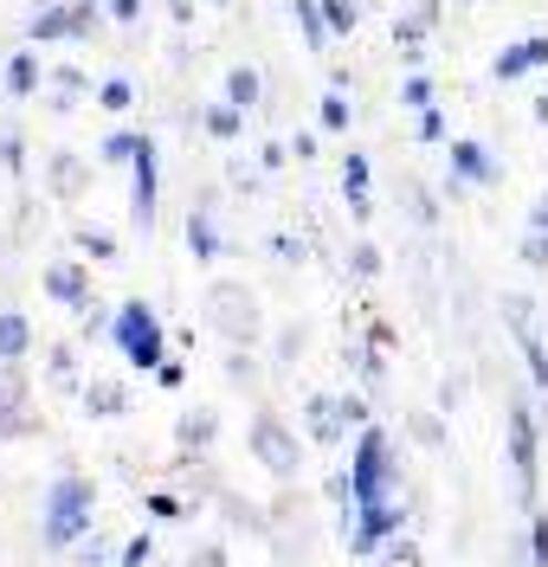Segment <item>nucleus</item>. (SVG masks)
Here are the masks:
<instances>
[{"instance_id": "f257e3e1", "label": "nucleus", "mask_w": 548, "mask_h": 567, "mask_svg": "<svg viewBox=\"0 0 548 567\" xmlns=\"http://www.w3.org/2000/svg\"><path fill=\"white\" fill-rule=\"evenodd\" d=\"M91 516H97V484L77 477V471H65V477L45 491V509H39V548L65 555L72 542L91 535Z\"/></svg>"}, {"instance_id": "f03ea898", "label": "nucleus", "mask_w": 548, "mask_h": 567, "mask_svg": "<svg viewBox=\"0 0 548 567\" xmlns=\"http://www.w3.org/2000/svg\"><path fill=\"white\" fill-rule=\"evenodd\" d=\"M110 342H116V354L136 368V374H155L162 361H168V329H162V317H155V303H143V297H123L116 303V317H110Z\"/></svg>"}, {"instance_id": "7ed1b4c3", "label": "nucleus", "mask_w": 548, "mask_h": 567, "mask_svg": "<svg viewBox=\"0 0 548 567\" xmlns=\"http://www.w3.org/2000/svg\"><path fill=\"white\" fill-rule=\"evenodd\" d=\"M401 491V458H394V439L381 425H362L355 432V452H349V503H387Z\"/></svg>"}, {"instance_id": "20e7f679", "label": "nucleus", "mask_w": 548, "mask_h": 567, "mask_svg": "<svg viewBox=\"0 0 548 567\" xmlns=\"http://www.w3.org/2000/svg\"><path fill=\"white\" fill-rule=\"evenodd\" d=\"M510 471H516V503L523 509H542V420H536V406L523 400V393H510Z\"/></svg>"}, {"instance_id": "39448f33", "label": "nucleus", "mask_w": 548, "mask_h": 567, "mask_svg": "<svg viewBox=\"0 0 548 567\" xmlns=\"http://www.w3.org/2000/svg\"><path fill=\"white\" fill-rule=\"evenodd\" d=\"M200 310H207V329H214V336L226 342V349H252L258 336H265L258 297L246 290V284H207Z\"/></svg>"}, {"instance_id": "423d86ee", "label": "nucleus", "mask_w": 548, "mask_h": 567, "mask_svg": "<svg viewBox=\"0 0 548 567\" xmlns=\"http://www.w3.org/2000/svg\"><path fill=\"white\" fill-rule=\"evenodd\" d=\"M246 452H252V458L265 464L271 477H278V484H291V477H297V464H303V445H297V432H291L285 420H278L271 406H258V413H252Z\"/></svg>"}, {"instance_id": "0eeeda50", "label": "nucleus", "mask_w": 548, "mask_h": 567, "mask_svg": "<svg viewBox=\"0 0 548 567\" xmlns=\"http://www.w3.org/2000/svg\"><path fill=\"white\" fill-rule=\"evenodd\" d=\"M401 535V503L387 496V503H349V516H342V542H349V555H374L381 542H394Z\"/></svg>"}, {"instance_id": "6e6552de", "label": "nucleus", "mask_w": 548, "mask_h": 567, "mask_svg": "<svg viewBox=\"0 0 548 567\" xmlns=\"http://www.w3.org/2000/svg\"><path fill=\"white\" fill-rule=\"evenodd\" d=\"M155 200H162V162H155V142H143V155L130 162V226L155 233Z\"/></svg>"}, {"instance_id": "1a4fd4ad", "label": "nucleus", "mask_w": 548, "mask_h": 567, "mask_svg": "<svg viewBox=\"0 0 548 567\" xmlns=\"http://www.w3.org/2000/svg\"><path fill=\"white\" fill-rule=\"evenodd\" d=\"M97 27V0H72V7H39L27 39L33 45H52V39H84Z\"/></svg>"}, {"instance_id": "9d476101", "label": "nucleus", "mask_w": 548, "mask_h": 567, "mask_svg": "<svg viewBox=\"0 0 548 567\" xmlns=\"http://www.w3.org/2000/svg\"><path fill=\"white\" fill-rule=\"evenodd\" d=\"M452 175L465 181V187H497V181H504V162H497L477 136H452Z\"/></svg>"}, {"instance_id": "9b49d317", "label": "nucleus", "mask_w": 548, "mask_h": 567, "mask_svg": "<svg viewBox=\"0 0 548 567\" xmlns=\"http://www.w3.org/2000/svg\"><path fill=\"white\" fill-rule=\"evenodd\" d=\"M84 187H91V162H84L77 148H52V155H45V194H52V200H77Z\"/></svg>"}, {"instance_id": "f8f14e48", "label": "nucleus", "mask_w": 548, "mask_h": 567, "mask_svg": "<svg viewBox=\"0 0 548 567\" xmlns=\"http://www.w3.org/2000/svg\"><path fill=\"white\" fill-rule=\"evenodd\" d=\"M542 65H548V33H529V39H516V45L497 52L490 78H497V84H516V78H529V71H542Z\"/></svg>"}, {"instance_id": "ddd939ff", "label": "nucleus", "mask_w": 548, "mask_h": 567, "mask_svg": "<svg viewBox=\"0 0 548 567\" xmlns=\"http://www.w3.org/2000/svg\"><path fill=\"white\" fill-rule=\"evenodd\" d=\"M45 297L65 303V310H91V303H97V297H91V271H84L77 258H65V265L45 271Z\"/></svg>"}, {"instance_id": "4468645a", "label": "nucleus", "mask_w": 548, "mask_h": 567, "mask_svg": "<svg viewBox=\"0 0 548 567\" xmlns=\"http://www.w3.org/2000/svg\"><path fill=\"white\" fill-rule=\"evenodd\" d=\"M342 200H349V213H355V226H368V219H374V200H368V155L362 148H349V155H342Z\"/></svg>"}, {"instance_id": "2eb2a0df", "label": "nucleus", "mask_w": 548, "mask_h": 567, "mask_svg": "<svg viewBox=\"0 0 548 567\" xmlns=\"http://www.w3.org/2000/svg\"><path fill=\"white\" fill-rule=\"evenodd\" d=\"M303 413H310V439H317V445H342V439H349V425H342V400H335V393H310Z\"/></svg>"}, {"instance_id": "dca6fc26", "label": "nucleus", "mask_w": 548, "mask_h": 567, "mask_svg": "<svg viewBox=\"0 0 548 567\" xmlns=\"http://www.w3.org/2000/svg\"><path fill=\"white\" fill-rule=\"evenodd\" d=\"M187 251H194V258H200V265H214L219 251H226V239H219V226H214V213H207V200H200V207H187Z\"/></svg>"}, {"instance_id": "f3484780", "label": "nucleus", "mask_w": 548, "mask_h": 567, "mask_svg": "<svg viewBox=\"0 0 548 567\" xmlns=\"http://www.w3.org/2000/svg\"><path fill=\"white\" fill-rule=\"evenodd\" d=\"M175 439H182V452H187V458H200V452H207V445L219 439V413H214V406H194V413H182Z\"/></svg>"}, {"instance_id": "a211bd4d", "label": "nucleus", "mask_w": 548, "mask_h": 567, "mask_svg": "<svg viewBox=\"0 0 548 567\" xmlns=\"http://www.w3.org/2000/svg\"><path fill=\"white\" fill-rule=\"evenodd\" d=\"M39 84H45V65H39L33 45H20L7 59V97H39Z\"/></svg>"}, {"instance_id": "6ab92c4d", "label": "nucleus", "mask_w": 548, "mask_h": 567, "mask_svg": "<svg viewBox=\"0 0 548 567\" xmlns=\"http://www.w3.org/2000/svg\"><path fill=\"white\" fill-rule=\"evenodd\" d=\"M91 91V78L77 65H59V71H45V110H72L77 97Z\"/></svg>"}, {"instance_id": "aec40b11", "label": "nucleus", "mask_w": 548, "mask_h": 567, "mask_svg": "<svg viewBox=\"0 0 548 567\" xmlns=\"http://www.w3.org/2000/svg\"><path fill=\"white\" fill-rule=\"evenodd\" d=\"M84 413H91V420H123V413H130V388H116V381H84Z\"/></svg>"}, {"instance_id": "412c9836", "label": "nucleus", "mask_w": 548, "mask_h": 567, "mask_svg": "<svg viewBox=\"0 0 548 567\" xmlns=\"http://www.w3.org/2000/svg\"><path fill=\"white\" fill-rule=\"evenodd\" d=\"M226 104H239V110L265 104V71H258V65H232V71H226Z\"/></svg>"}, {"instance_id": "4be33fe9", "label": "nucleus", "mask_w": 548, "mask_h": 567, "mask_svg": "<svg viewBox=\"0 0 548 567\" xmlns=\"http://www.w3.org/2000/svg\"><path fill=\"white\" fill-rule=\"evenodd\" d=\"M516 349H523V368H529V388L548 393V342L536 336V322H523V329H516Z\"/></svg>"}, {"instance_id": "5701e85b", "label": "nucleus", "mask_w": 548, "mask_h": 567, "mask_svg": "<svg viewBox=\"0 0 548 567\" xmlns=\"http://www.w3.org/2000/svg\"><path fill=\"white\" fill-rule=\"evenodd\" d=\"M200 130H207L214 142H239V136H246V110L219 97V104H207V110H200Z\"/></svg>"}, {"instance_id": "b1692460", "label": "nucleus", "mask_w": 548, "mask_h": 567, "mask_svg": "<svg viewBox=\"0 0 548 567\" xmlns=\"http://www.w3.org/2000/svg\"><path fill=\"white\" fill-rule=\"evenodd\" d=\"M143 130H110L104 142H97V162H104V168H130V162H136V155H143Z\"/></svg>"}, {"instance_id": "393cba45", "label": "nucleus", "mask_w": 548, "mask_h": 567, "mask_svg": "<svg viewBox=\"0 0 548 567\" xmlns=\"http://www.w3.org/2000/svg\"><path fill=\"white\" fill-rule=\"evenodd\" d=\"M27 349H33V322L20 310H0V361H27Z\"/></svg>"}, {"instance_id": "a878e982", "label": "nucleus", "mask_w": 548, "mask_h": 567, "mask_svg": "<svg viewBox=\"0 0 548 567\" xmlns=\"http://www.w3.org/2000/svg\"><path fill=\"white\" fill-rule=\"evenodd\" d=\"M406 432H413V439H420L426 452H445V439H452V432H445V413H438V406H420V413H406Z\"/></svg>"}, {"instance_id": "bb28decb", "label": "nucleus", "mask_w": 548, "mask_h": 567, "mask_svg": "<svg viewBox=\"0 0 548 567\" xmlns=\"http://www.w3.org/2000/svg\"><path fill=\"white\" fill-rule=\"evenodd\" d=\"M433 20H438V0H420L413 13H401V27H394V45H426Z\"/></svg>"}, {"instance_id": "cd10ccee", "label": "nucleus", "mask_w": 548, "mask_h": 567, "mask_svg": "<svg viewBox=\"0 0 548 567\" xmlns=\"http://www.w3.org/2000/svg\"><path fill=\"white\" fill-rule=\"evenodd\" d=\"M291 13H297V27H303V45H310V52H323V45H329L323 0H291Z\"/></svg>"}, {"instance_id": "c85d7f7f", "label": "nucleus", "mask_w": 548, "mask_h": 567, "mask_svg": "<svg viewBox=\"0 0 548 567\" xmlns=\"http://www.w3.org/2000/svg\"><path fill=\"white\" fill-rule=\"evenodd\" d=\"M317 123H323L329 136H349V97H342L335 84H329V91H323V104H317Z\"/></svg>"}, {"instance_id": "c756f323", "label": "nucleus", "mask_w": 548, "mask_h": 567, "mask_svg": "<svg viewBox=\"0 0 548 567\" xmlns=\"http://www.w3.org/2000/svg\"><path fill=\"white\" fill-rule=\"evenodd\" d=\"M0 168H7L13 181L27 175V136H20V123H7V130H0Z\"/></svg>"}, {"instance_id": "7c9ffc66", "label": "nucleus", "mask_w": 548, "mask_h": 567, "mask_svg": "<svg viewBox=\"0 0 548 567\" xmlns=\"http://www.w3.org/2000/svg\"><path fill=\"white\" fill-rule=\"evenodd\" d=\"M72 246H77V258H91V265L116 258V239H110V233H97V226H77V233H72Z\"/></svg>"}, {"instance_id": "2f4dec72", "label": "nucleus", "mask_w": 548, "mask_h": 567, "mask_svg": "<svg viewBox=\"0 0 548 567\" xmlns=\"http://www.w3.org/2000/svg\"><path fill=\"white\" fill-rule=\"evenodd\" d=\"M323 20H329V39H349L362 27V7L355 0H323Z\"/></svg>"}, {"instance_id": "473e14b6", "label": "nucleus", "mask_w": 548, "mask_h": 567, "mask_svg": "<svg viewBox=\"0 0 548 567\" xmlns=\"http://www.w3.org/2000/svg\"><path fill=\"white\" fill-rule=\"evenodd\" d=\"M45 374H52V388H84V381H77V354H72V342H59V349L45 354Z\"/></svg>"}, {"instance_id": "72a5a7b5", "label": "nucleus", "mask_w": 548, "mask_h": 567, "mask_svg": "<svg viewBox=\"0 0 548 567\" xmlns=\"http://www.w3.org/2000/svg\"><path fill=\"white\" fill-rule=\"evenodd\" d=\"M401 110H413V116L433 110V78H426V71H406L401 78Z\"/></svg>"}, {"instance_id": "f704fd0d", "label": "nucleus", "mask_w": 548, "mask_h": 567, "mask_svg": "<svg viewBox=\"0 0 548 567\" xmlns=\"http://www.w3.org/2000/svg\"><path fill=\"white\" fill-rule=\"evenodd\" d=\"M401 194H406V207H413V219H420V233H433L438 226V200L420 187V181H401Z\"/></svg>"}, {"instance_id": "c9c22d12", "label": "nucleus", "mask_w": 548, "mask_h": 567, "mask_svg": "<svg viewBox=\"0 0 548 567\" xmlns=\"http://www.w3.org/2000/svg\"><path fill=\"white\" fill-rule=\"evenodd\" d=\"M349 271L362 284H374L381 278V246H374V239H355V246H349Z\"/></svg>"}, {"instance_id": "e433bc0d", "label": "nucleus", "mask_w": 548, "mask_h": 567, "mask_svg": "<svg viewBox=\"0 0 548 567\" xmlns=\"http://www.w3.org/2000/svg\"><path fill=\"white\" fill-rule=\"evenodd\" d=\"M226 381H232V388H258V361H252V349H226Z\"/></svg>"}, {"instance_id": "4c0bfd02", "label": "nucleus", "mask_w": 548, "mask_h": 567, "mask_svg": "<svg viewBox=\"0 0 548 567\" xmlns=\"http://www.w3.org/2000/svg\"><path fill=\"white\" fill-rule=\"evenodd\" d=\"M97 104L104 110H130L136 104V78H104V84H97Z\"/></svg>"}, {"instance_id": "58836bf2", "label": "nucleus", "mask_w": 548, "mask_h": 567, "mask_svg": "<svg viewBox=\"0 0 548 567\" xmlns=\"http://www.w3.org/2000/svg\"><path fill=\"white\" fill-rule=\"evenodd\" d=\"M529 567H548V509H529Z\"/></svg>"}, {"instance_id": "ea45409f", "label": "nucleus", "mask_w": 548, "mask_h": 567, "mask_svg": "<svg viewBox=\"0 0 548 567\" xmlns=\"http://www.w3.org/2000/svg\"><path fill=\"white\" fill-rule=\"evenodd\" d=\"M33 432V400L27 406H0V439H27Z\"/></svg>"}, {"instance_id": "a19ab883", "label": "nucleus", "mask_w": 548, "mask_h": 567, "mask_svg": "<svg viewBox=\"0 0 548 567\" xmlns=\"http://www.w3.org/2000/svg\"><path fill=\"white\" fill-rule=\"evenodd\" d=\"M143 509H148V516H162V523L187 516V503H182V496H168V491H143Z\"/></svg>"}, {"instance_id": "79ce46f5", "label": "nucleus", "mask_w": 548, "mask_h": 567, "mask_svg": "<svg viewBox=\"0 0 548 567\" xmlns=\"http://www.w3.org/2000/svg\"><path fill=\"white\" fill-rule=\"evenodd\" d=\"M116 561H123V567H148V561H155V542H148V535H130V542L116 548Z\"/></svg>"}, {"instance_id": "37998d69", "label": "nucleus", "mask_w": 548, "mask_h": 567, "mask_svg": "<svg viewBox=\"0 0 548 567\" xmlns=\"http://www.w3.org/2000/svg\"><path fill=\"white\" fill-rule=\"evenodd\" d=\"M335 400H342V425H349V432L374 425V420H368V393H335Z\"/></svg>"}, {"instance_id": "c03bdc74", "label": "nucleus", "mask_w": 548, "mask_h": 567, "mask_svg": "<svg viewBox=\"0 0 548 567\" xmlns=\"http://www.w3.org/2000/svg\"><path fill=\"white\" fill-rule=\"evenodd\" d=\"M523 265L529 271H548V233H536V226L523 233Z\"/></svg>"}, {"instance_id": "a18cd8bd", "label": "nucleus", "mask_w": 548, "mask_h": 567, "mask_svg": "<svg viewBox=\"0 0 548 567\" xmlns=\"http://www.w3.org/2000/svg\"><path fill=\"white\" fill-rule=\"evenodd\" d=\"M271 354H278L285 368H291L297 354H303V322H291V329H278V342H271Z\"/></svg>"}, {"instance_id": "49530a36", "label": "nucleus", "mask_w": 548, "mask_h": 567, "mask_svg": "<svg viewBox=\"0 0 548 567\" xmlns=\"http://www.w3.org/2000/svg\"><path fill=\"white\" fill-rule=\"evenodd\" d=\"M465 388H472L465 374H445V381H438V413H452V406L465 400Z\"/></svg>"}, {"instance_id": "de8ad7c7", "label": "nucleus", "mask_w": 548, "mask_h": 567, "mask_svg": "<svg viewBox=\"0 0 548 567\" xmlns=\"http://www.w3.org/2000/svg\"><path fill=\"white\" fill-rule=\"evenodd\" d=\"M413 136H420V142H445V110H420V130H413Z\"/></svg>"}, {"instance_id": "09e8293b", "label": "nucleus", "mask_w": 548, "mask_h": 567, "mask_svg": "<svg viewBox=\"0 0 548 567\" xmlns=\"http://www.w3.org/2000/svg\"><path fill=\"white\" fill-rule=\"evenodd\" d=\"M285 162H291V142H265V148H258V168H265V175H278Z\"/></svg>"}, {"instance_id": "8fccbe9b", "label": "nucleus", "mask_w": 548, "mask_h": 567, "mask_svg": "<svg viewBox=\"0 0 548 567\" xmlns=\"http://www.w3.org/2000/svg\"><path fill=\"white\" fill-rule=\"evenodd\" d=\"M104 7H110V20H116V27H136L148 0H104Z\"/></svg>"}, {"instance_id": "3c124183", "label": "nucleus", "mask_w": 548, "mask_h": 567, "mask_svg": "<svg viewBox=\"0 0 548 567\" xmlns=\"http://www.w3.org/2000/svg\"><path fill=\"white\" fill-rule=\"evenodd\" d=\"M155 388H187V368L175 361V354H168V361L155 368Z\"/></svg>"}, {"instance_id": "603ef678", "label": "nucleus", "mask_w": 548, "mask_h": 567, "mask_svg": "<svg viewBox=\"0 0 548 567\" xmlns=\"http://www.w3.org/2000/svg\"><path fill=\"white\" fill-rule=\"evenodd\" d=\"M77 561H84V567H104L110 561V542H104V535H91V542L77 548Z\"/></svg>"}, {"instance_id": "864d4df0", "label": "nucleus", "mask_w": 548, "mask_h": 567, "mask_svg": "<svg viewBox=\"0 0 548 567\" xmlns=\"http://www.w3.org/2000/svg\"><path fill=\"white\" fill-rule=\"evenodd\" d=\"M271 251H278L285 265H303V246H297L291 233H271Z\"/></svg>"}, {"instance_id": "5fc2aeb1", "label": "nucleus", "mask_w": 548, "mask_h": 567, "mask_svg": "<svg viewBox=\"0 0 548 567\" xmlns=\"http://www.w3.org/2000/svg\"><path fill=\"white\" fill-rule=\"evenodd\" d=\"M187 567H226V548L207 542V548H194V555H187Z\"/></svg>"}, {"instance_id": "6e6d98bb", "label": "nucleus", "mask_w": 548, "mask_h": 567, "mask_svg": "<svg viewBox=\"0 0 548 567\" xmlns=\"http://www.w3.org/2000/svg\"><path fill=\"white\" fill-rule=\"evenodd\" d=\"M368 342H374V349H394L401 336H394V322H374V329H368Z\"/></svg>"}, {"instance_id": "4d7b16f0", "label": "nucleus", "mask_w": 548, "mask_h": 567, "mask_svg": "<svg viewBox=\"0 0 548 567\" xmlns=\"http://www.w3.org/2000/svg\"><path fill=\"white\" fill-rule=\"evenodd\" d=\"M291 155H297V162H317V136H310V130H303V136H291Z\"/></svg>"}, {"instance_id": "13d9d810", "label": "nucleus", "mask_w": 548, "mask_h": 567, "mask_svg": "<svg viewBox=\"0 0 548 567\" xmlns=\"http://www.w3.org/2000/svg\"><path fill=\"white\" fill-rule=\"evenodd\" d=\"M529 226H536V233H548V187L536 194V207H529Z\"/></svg>"}, {"instance_id": "bf43d9fd", "label": "nucleus", "mask_w": 548, "mask_h": 567, "mask_svg": "<svg viewBox=\"0 0 548 567\" xmlns=\"http://www.w3.org/2000/svg\"><path fill=\"white\" fill-rule=\"evenodd\" d=\"M381 567H413V555H406V548H387V555H381Z\"/></svg>"}, {"instance_id": "052dcab7", "label": "nucleus", "mask_w": 548, "mask_h": 567, "mask_svg": "<svg viewBox=\"0 0 548 567\" xmlns=\"http://www.w3.org/2000/svg\"><path fill=\"white\" fill-rule=\"evenodd\" d=\"M536 123H548V91H542V97H536Z\"/></svg>"}, {"instance_id": "680f3d73", "label": "nucleus", "mask_w": 548, "mask_h": 567, "mask_svg": "<svg viewBox=\"0 0 548 567\" xmlns=\"http://www.w3.org/2000/svg\"><path fill=\"white\" fill-rule=\"evenodd\" d=\"M536 420H542V425H548V393H542V413H536Z\"/></svg>"}]
</instances>
